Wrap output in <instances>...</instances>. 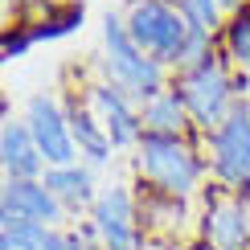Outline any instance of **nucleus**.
Listing matches in <instances>:
<instances>
[{
	"mask_svg": "<svg viewBox=\"0 0 250 250\" xmlns=\"http://www.w3.org/2000/svg\"><path fill=\"white\" fill-rule=\"evenodd\" d=\"M131 172L140 181V189H156L193 201L205 189V152L197 148V140H172V135H144L131 152Z\"/></svg>",
	"mask_w": 250,
	"mask_h": 250,
	"instance_id": "nucleus-1",
	"label": "nucleus"
},
{
	"mask_svg": "<svg viewBox=\"0 0 250 250\" xmlns=\"http://www.w3.org/2000/svg\"><path fill=\"white\" fill-rule=\"evenodd\" d=\"M172 86H176V95L185 99V107H189V115H193V127L201 135H209L217 123L250 95V82L226 62L222 49L209 54L201 66L185 70V74H172Z\"/></svg>",
	"mask_w": 250,
	"mask_h": 250,
	"instance_id": "nucleus-2",
	"label": "nucleus"
},
{
	"mask_svg": "<svg viewBox=\"0 0 250 250\" xmlns=\"http://www.w3.org/2000/svg\"><path fill=\"white\" fill-rule=\"evenodd\" d=\"M99 74L107 78V82H115L123 95H131L135 103H148L152 95H160L164 86H172V74L131 41V33H127V25H123L119 13H107V17H103V33H99Z\"/></svg>",
	"mask_w": 250,
	"mask_h": 250,
	"instance_id": "nucleus-3",
	"label": "nucleus"
},
{
	"mask_svg": "<svg viewBox=\"0 0 250 250\" xmlns=\"http://www.w3.org/2000/svg\"><path fill=\"white\" fill-rule=\"evenodd\" d=\"M119 17L127 25L131 41L148 58H156L168 74L181 70V58H185V45L193 37V25L185 21V13L172 0H127V8Z\"/></svg>",
	"mask_w": 250,
	"mask_h": 250,
	"instance_id": "nucleus-4",
	"label": "nucleus"
},
{
	"mask_svg": "<svg viewBox=\"0 0 250 250\" xmlns=\"http://www.w3.org/2000/svg\"><path fill=\"white\" fill-rule=\"evenodd\" d=\"M86 230L99 250H144L148 238L140 222V193L127 181H107L86 213Z\"/></svg>",
	"mask_w": 250,
	"mask_h": 250,
	"instance_id": "nucleus-5",
	"label": "nucleus"
},
{
	"mask_svg": "<svg viewBox=\"0 0 250 250\" xmlns=\"http://www.w3.org/2000/svg\"><path fill=\"white\" fill-rule=\"evenodd\" d=\"M201 144L213 185L250 197V99L238 103L209 135H201Z\"/></svg>",
	"mask_w": 250,
	"mask_h": 250,
	"instance_id": "nucleus-6",
	"label": "nucleus"
},
{
	"mask_svg": "<svg viewBox=\"0 0 250 250\" xmlns=\"http://www.w3.org/2000/svg\"><path fill=\"white\" fill-rule=\"evenodd\" d=\"M197 242L205 250H250V197L234 189H205Z\"/></svg>",
	"mask_w": 250,
	"mask_h": 250,
	"instance_id": "nucleus-7",
	"label": "nucleus"
},
{
	"mask_svg": "<svg viewBox=\"0 0 250 250\" xmlns=\"http://www.w3.org/2000/svg\"><path fill=\"white\" fill-rule=\"evenodd\" d=\"M82 99H86V107L95 111V119L103 123V131L111 135V144L119 148H131L144 140V123H140V103L131 95H123L115 82H107L103 74H95L90 82H82Z\"/></svg>",
	"mask_w": 250,
	"mask_h": 250,
	"instance_id": "nucleus-8",
	"label": "nucleus"
},
{
	"mask_svg": "<svg viewBox=\"0 0 250 250\" xmlns=\"http://www.w3.org/2000/svg\"><path fill=\"white\" fill-rule=\"evenodd\" d=\"M25 127L33 131L41 156H45L49 168H62V164H78V144L74 131H70V115L66 103H58L54 95H33L25 103Z\"/></svg>",
	"mask_w": 250,
	"mask_h": 250,
	"instance_id": "nucleus-9",
	"label": "nucleus"
},
{
	"mask_svg": "<svg viewBox=\"0 0 250 250\" xmlns=\"http://www.w3.org/2000/svg\"><path fill=\"white\" fill-rule=\"evenodd\" d=\"M0 217H25V222L45 226V230H62L66 226V209L45 189V181H4Z\"/></svg>",
	"mask_w": 250,
	"mask_h": 250,
	"instance_id": "nucleus-10",
	"label": "nucleus"
},
{
	"mask_svg": "<svg viewBox=\"0 0 250 250\" xmlns=\"http://www.w3.org/2000/svg\"><path fill=\"white\" fill-rule=\"evenodd\" d=\"M0 168H4V181H41L45 176V156H41L33 131L25 127V119L8 115L0 123Z\"/></svg>",
	"mask_w": 250,
	"mask_h": 250,
	"instance_id": "nucleus-11",
	"label": "nucleus"
},
{
	"mask_svg": "<svg viewBox=\"0 0 250 250\" xmlns=\"http://www.w3.org/2000/svg\"><path fill=\"white\" fill-rule=\"evenodd\" d=\"M140 123L144 135H172V140H201V131L193 127V115L185 107V99L176 95V86H164L160 95L140 103Z\"/></svg>",
	"mask_w": 250,
	"mask_h": 250,
	"instance_id": "nucleus-12",
	"label": "nucleus"
},
{
	"mask_svg": "<svg viewBox=\"0 0 250 250\" xmlns=\"http://www.w3.org/2000/svg\"><path fill=\"white\" fill-rule=\"evenodd\" d=\"M45 189L58 197V205L66 213H90V205L99 201V185L90 164H62V168H45Z\"/></svg>",
	"mask_w": 250,
	"mask_h": 250,
	"instance_id": "nucleus-13",
	"label": "nucleus"
},
{
	"mask_svg": "<svg viewBox=\"0 0 250 250\" xmlns=\"http://www.w3.org/2000/svg\"><path fill=\"white\" fill-rule=\"evenodd\" d=\"M66 115H70V131H74L78 156H86L90 168H103V164H111V156H115V144H111V135L103 131V123L95 119V111L86 107L82 90L66 99Z\"/></svg>",
	"mask_w": 250,
	"mask_h": 250,
	"instance_id": "nucleus-14",
	"label": "nucleus"
},
{
	"mask_svg": "<svg viewBox=\"0 0 250 250\" xmlns=\"http://www.w3.org/2000/svg\"><path fill=\"white\" fill-rule=\"evenodd\" d=\"M222 54H226V62L242 74L246 82H250V4L246 8H238V13L226 21V29H222Z\"/></svg>",
	"mask_w": 250,
	"mask_h": 250,
	"instance_id": "nucleus-15",
	"label": "nucleus"
},
{
	"mask_svg": "<svg viewBox=\"0 0 250 250\" xmlns=\"http://www.w3.org/2000/svg\"><path fill=\"white\" fill-rule=\"evenodd\" d=\"M49 230L25 217H0V250H45Z\"/></svg>",
	"mask_w": 250,
	"mask_h": 250,
	"instance_id": "nucleus-16",
	"label": "nucleus"
},
{
	"mask_svg": "<svg viewBox=\"0 0 250 250\" xmlns=\"http://www.w3.org/2000/svg\"><path fill=\"white\" fill-rule=\"evenodd\" d=\"M176 8L185 13V21H189L193 29H201V33H209V37H222V29H226V8H222V0H172Z\"/></svg>",
	"mask_w": 250,
	"mask_h": 250,
	"instance_id": "nucleus-17",
	"label": "nucleus"
},
{
	"mask_svg": "<svg viewBox=\"0 0 250 250\" xmlns=\"http://www.w3.org/2000/svg\"><path fill=\"white\" fill-rule=\"evenodd\" d=\"M45 250H99V246L86 226H62V230H49Z\"/></svg>",
	"mask_w": 250,
	"mask_h": 250,
	"instance_id": "nucleus-18",
	"label": "nucleus"
},
{
	"mask_svg": "<svg viewBox=\"0 0 250 250\" xmlns=\"http://www.w3.org/2000/svg\"><path fill=\"white\" fill-rule=\"evenodd\" d=\"M246 4H250V0H222V8H226V17H234L238 8H246Z\"/></svg>",
	"mask_w": 250,
	"mask_h": 250,
	"instance_id": "nucleus-19",
	"label": "nucleus"
},
{
	"mask_svg": "<svg viewBox=\"0 0 250 250\" xmlns=\"http://www.w3.org/2000/svg\"><path fill=\"white\" fill-rule=\"evenodd\" d=\"M181 250H205V246H201V242H193V246H181Z\"/></svg>",
	"mask_w": 250,
	"mask_h": 250,
	"instance_id": "nucleus-20",
	"label": "nucleus"
},
{
	"mask_svg": "<svg viewBox=\"0 0 250 250\" xmlns=\"http://www.w3.org/2000/svg\"><path fill=\"white\" fill-rule=\"evenodd\" d=\"M144 250H168V246H152V242H148V246H144Z\"/></svg>",
	"mask_w": 250,
	"mask_h": 250,
	"instance_id": "nucleus-21",
	"label": "nucleus"
},
{
	"mask_svg": "<svg viewBox=\"0 0 250 250\" xmlns=\"http://www.w3.org/2000/svg\"><path fill=\"white\" fill-rule=\"evenodd\" d=\"M246 99H250V95H246Z\"/></svg>",
	"mask_w": 250,
	"mask_h": 250,
	"instance_id": "nucleus-22",
	"label": "nucleus"
}]
</instances>
